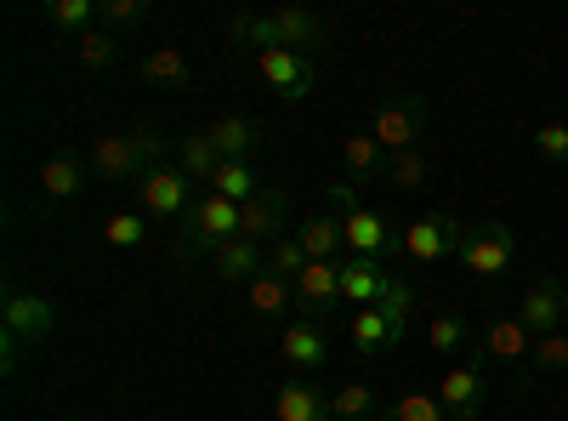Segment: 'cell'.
Wrapping results in <instances>:
<instances>
[{"instance_id":"6da1fadb","label":"cell","mask_w":568,"mask_h":421,"mask_svg":"<svg viewBox=\"0 0 568 421\" xmlns=\"http://www.w3.org/2000/svg\"><path fill=\"white\" fill-rule=\"evenodd\" d=\"M165 149L160 131H103L91 143V177L98 182H136Z\"/></svg>"},{"instance_id":"7a4b0ae2","label":"cell","mask_w":568,"mask_h":421,"mask_svg":"<svg viewBox=\"0 0 568 421\" xmlns=\"http://www.w3.org/2000/svg\"><path fill=\"white\" fill-rule=\"evenodd\" d=\"M240 240V200H222V194H200L194 211L182 217V245L187 257H216L222 245Z\"/></svg>"},{"instance_id":"3957f363","label":"cell","mask_w":568,"mask_h":421,"mask_svg":"<svg viewBox=\"0 0 568 421\" xmlns=\"http://www.w3.org/2000/svg\"><path fill=\"white\" fill-rule=\"evenodd\" d=\"M517 257V228L511 222H478V228H466L460 233V245H455V262L471 273V279H500Z\"/></svg>"},{"instance_id":"277c9868","label":"cell","mask_w":568,"mask_h":421,"mask_svg":"<svg viewBox=\"0 0 568 421\" xmlns=\"http://www.w3.org/2000/svg\"><path fill=\"white\" fill-rule=\"evenodd\" d=\"M136 194H142V211H149L154 222H182L187 211H194V182H187L176 166H149L136 177Z\"/></svg>"},{"instance_id":"5b68a950","label":"cell","mask_w":568,"mask_h":421,"mask_svg":"<svg viewBox=\"0 0 568 421\" xmlns=\"http://www.w3.org/2000/svg\"><path fill=\"white\" fill-rule=\"evenodd\" d=\"M460 222L455 217H444V211H426V217H415L409 228H404V240H398V251L415 262V268H438L444 257H455V245H460Z\"/></svg>"},{"instance_id":"8992f818","label":"cell","mask_w":568,"mask_h":421,"mask_svg":"<svg viewBox=\"0 0 568 421\" xmlns=\"http://www.w3.org/2000/svg\"><path fill=\"white\" fill-rule=\"evenodd\" d=\"M420 131H426V103L420 98H387L369 120V137L382 143L387 154H409L420 149Z\"/></svg>"},{"instance_id":"52a82bcc","label":"cell","mask_w":568,"mask_h":421,"mask_svg":"<svg viewBox=\"0 0 568 421\" xmlns=\"http://www.w3.org/2000/svg\"><path fill=\"white\" fill-rule=\"evenodd\" d=\"M256 69H262V80L278 91L284 103L313 98V86H318L313 58H307V52H291V46H267V52H256Z\"/></svg>"},{"instance_id":"ba28073f","label":"cell","mask_w":568,"mask_h":421,"mask_svg":"<svg viewBox=\"0 0 568 421\" xmlns=\"http://www.w3.org/2000/svg\"><path fill=\"white\" fill-rule=\"evenodd\" d=\"M489 359L517 364V377H524V370L535 364V331L517 313H495L484 324V342H478V364H489Z\"/></svg>"},{"instance_id":"9c48e42d","label":"cell","mask_w":568,"mask_h":421,"mask_svg":"<svg viewBox=\"0 0 568 421\" xmlns=\"http://www.w3.org/2000/svg\"><path fill=\"white\" fill-rule=\"evenodd\" d=\"M0 331H12L23 342H45L58 331V308L45 302L40 291H23V285H7V302H0Z\"/></svg>"},{"instance_id":"30bf717a","label":"cell","mask_w":568,"mask_h":421,"mask_svg":"<svg viewBox=\"0 0 568 421\" xmlns=\"http://www.w3.org/2000/svg\"><path fill=\"white\" fill-rule=\"evenodd\" d=\"M342 240H347V257H375V262H387L393 251H398V240L404 233L375 211V206H353L347 217H342Z\"/></svg>"},{"instance_id":"8fae6325","label":"cell","mask_w":568,"mask_h":421,"mask_svg":"<svg viewBox=\"0 0 568 421\" xmlns=\"http://www.w3.org/2000/svg\"><path fill=\"white\" fill-rule=\"evenodd\" d=\"M438 404H444L455 421H478V415L489 410V382H484L478 359H471V364H449V370H444V382H438Z\"/></svg>"},{"instance_id":"7c38bea8","label":"cell","mask_w":568,"mask_h":421,"mask_svg":"<svg viewBox=\"0 0 568 421\" xmlns=\"http://www.w3.org/2000/svg\"><path fill=\"white\" fill-rule=\"evenodd\" d=\"M296 302H302V319L329 324V313L342 302V262H307L296 279Z\"/></svg>"},{"instance_id":"4fadbf2b","label":"cell","mask_w":568,"mask_h":421,"mask_svg":"<svg viewBox=\"0 0 568 421\" xmlns=\"http://www.w3.org/2000/svg\"><path fill=\"white\" fill-rule=\"evenodd\" d=\"M284 228H291V200H284V194L262 189L256 200L240 206V240H251V245H278Z\"/></svg>"},{"instance_id":"5bb4252c","label":"cell","mask_w":568,"mask_h":421,"mask_svg":"<svg viewBox=\"0 0 568 421\" xmlns=\"http://www.w3.org/2000/svg\"><path fill=\"white\" fill-rule=\"evenodd\" d=\"M398 273H387V262H375V257H342V302L358 313V308H375L387 297Z\"/></svg>"},{"instance_id":"9a60e30c","label":"cell","mask_w":568,"mask_h":421,"mask_svg":"<svg viewBox=\"0 0 568 421\" xmlns=\"http://www.w3.org/2000/svg\"><path fill=\"white\" fill-rule=\"evenodd\" d=\"M278 359L291 364L296 377H313V370L329 359L324 324H313V319H291V324H284V337H278Z\"/></svg>"},{"instance_id":"2e32d148","label":"cell","mask_w":568,"mask_h":421,"mask_svg":"<svg viewBox=\"0 0 568 421\" xmlns=\"http://www.w3.org/2000/svg\"><path fill=\"white\" fill-rule=\"evenodd\" d=\"M517 319H524L529 324V331H535V342L540 337H557L562 331V279H535V285H529V297H524V308H517Z\"/></svg>"},{"instance_id":"e0dca14e","label":"cell","mask_w":568,"mask_h":421,"mask_svg":"<svg viewBox=\"0 0 568 421\" xmlns=\"http://www.w3.org/2000/svg\"><path fill=\"white\" fill-rule=\"evenodd\" d=\"M273 421H336V415H329V393H318L307 377H291L273 393Z\"/></svg>"},{"instance_id":"ac0fdd59","label":"cell","mask_w":568,"mask_h":421,"mask_svg":"<svg viewBox=\"0 0 568 421\" xmlns=\"http://www.w3.org/2000/svg\"><path fill=\"white\" fill-rule=\"evenodd\" d=\"M205 137L216 143V154H222V160H251V154H256V143H262V126H256V120H245V114H222V120H211V126H205Z\"/></svg>"},{"instance_id":"d6986e66","label":"cell","mask_w":568,"mask_h":421,"mask_svg":"<svg viewBox=\"0 0 568 421\" xmlns=\"http://www.w3.org/2000/svg\"><path fill=\"white\" fill-rule=\"evenodd\" d=\"M273 18V46H291V52H313V46L324 40V23L307 12V7H278L267 12Z\"/></svg>"},{"instance_id":"ffe728a7","label":"cell","mask_w":568,"mask_h":421,"mask_svg":"<svg viewBox=\"0 0 568 421\" xmlns=\"http://www.w3.org/2000/svg\"><path fill=\"white\" fill-rule=\"evenodd\" d=\"M347 337H353V348H358L364 359H382V353L398 348V342H393V324H387L382 308H358V313L347 319Z\"/></svg>"},{"instance_id":"44dd1931","label":"cell","mask_w":568,"mask_h":421,"mask_svg":"<svg viewBox=\"0 0 568 421\" xmlns=\"http://www.w3.org/2000/svg\"><path fill=\"white\" fill-rule=\"evenodd\" d=\"M216 166H222V154H216V143H211L205 131L176 137V171H182L187 182H216Z\"/></svg>"},{"instance_id":"7402d4cb","label":"cell","mask_w":568,"mask_h":421,"mask_svg":"<svg viewBox=\"0 0 568 421\" xmlns=\"http://www.w3.org/2000/svg\"><path fill=\"white\" fill-rule=\"evenodd\" d=\"M262 245H251V240H233V245H222L216 257H211V268H216V279L222 285H251V279L262 273Z\"/></svg>"},{"instance_id":"603a6c76","label":"cell","mask_w":568,"mask_h":421,"mask_svg":"<svg viewBox=\"0 0 568 421\" xmlns=\"http://www.w3.org/2000/svg\"><path fill=\"white\" fill-rule=\"evenodd\" d=\"M296 240L307 251V262H342L347 240H342V217L329 211V217H313L307 228H296Z\"/></svg>"},{"instance_id":"cb8c5ba5","label":"cell","mask_w":568,"mask_h":421,"mask_svg":"<svg viewBox=\"0 0 568 421\" xmlns=\"http://www.w3.org/2000/svg\"><path fill=\"white\" fill-rule=\"evenodd\" d=\"M245 297H251V308L262 319H284V313H291V302H296V279H278V273L262 268L251 285H245Z\"/></svg>"},{"instance_id":"d4e9b609","label":"cell","mask_w":568,"mask_h":421,"mask_svg":"<svg viewBox=\"0 0 568 421\" xmlns=\"http://www.w3.org/2000/svg\"><path fill=\"white\" fill-rule=\"evenodd\" d=\"M211 194H222V200H256L262 194V177H256V166L251 160H222L216 166V182H211Z\"/></svg>"},{"instance_id":"484cf974","label":"cell","mask_w":568,"mask_h":421,"mask_svg":"<svg viewBox=\"0 0 568 421\" xmlns=\"http://www.w3.org/2000/svg\"><path fill=\"white\" fill-rule=\"evenodd\" d=\"M80 182H85V171H80L74 154H52V160L40 166V194H45V200H74Z\"/></svg>"},{"instance_id":"4316f807","label":"cell","mask_w":568,"mask_h":421,"mask_svg":"<svg viewBox=\"0 0 568 421\" xmlns=\"http://www.w3.org/2000/svg\"><path fill=\"white\" fill-rule=\"evenodd\" d=\"M342 166H347L353 177H387V149L375 143L369 131H353L347 143H342Z\"/></svg>"},{"instance_id":"83f0119b","label":"cell","mask_w":568,"mask_h":421,"mask_svg":"<svg viewBox=\"0 0 568 421\" xmlns=\"http://www.w3.org/2000/svg\"><path fill=\"white\" fill-rule=\"evenodd\" d=\"M142 80L149 86H187V58H182V46H154L149 58H142Z\"/></svg>"},{"instance_id":"f1b7e54d","label":"cell","mask_w":568,"mask_h":421,"mask_svg":"<svg viewBox=\"0 0 568 421\" xmlns=\"http://www.w3.org/2000/svg\"><path fill=\"white\" fill-rule=\"evenodd\" d=\"M329 415H336V421H369L375 415V388L369 382L336 388V393H329Z\"/></svg>"},{"instance_id":"f546056e","label":"cell","mask_w":568,"mask_h":421,"mask_svg":"<svg viewBox=\"0 0 568 421\" xmlns=\"http://www.w3.org/2000/svg\"><path fill=\"white\" fill-rule=\"evenodd\" d=\"M74 52H80V69H109L120 58V40H114V29H85V34H74Z\"/></svg>"},{"instance_id":"4dcf8cb0","label":"cell","mask_w":568,"mask_h":421,"mask_svg":"<svg viewBox=\"0 0 568 421\" xmlns=\"http://www.w3.org/2000/svg\"><path fill=\"white\" fill-rule=\"evenodd\" d=\"M449 410L438 404V393H398L387 410H382V421H444Z\"/></svg>"},{"instance_id":"1f68e13d","label":"cell","mask_w":568,"mask_h":421,"mask_svg":"<svg viewBox=\"0 0 568 421\" xmlns=\"http://www.w3.org/2000/svg\"><path fill=\"white\" fill-rule=\"evenodd\" d=\"M103 240H109L114 251H136L142 240H149V217H136V211H114V217L103 222Z\"/></svg>"},{"instance_id":"d6a6232c","label":"cell","mask_w":568,"mask_h":421,"mask_svg":"<svg viewBox=\"0 0 568 421\" xmlns=\"http://www.w3.org/2000/svg\"><path fill=\"white\" fill-rule=\"evenodd\" d=\"M426 171H433V160H426L420 149H409V154H393L387 160V182H393V189H426Z\"/></svg>"},{"instance_id":"836d02e7","label":"cell","mask_w":568,"mask_h":421,"mask_svg":"<svg viewBox=\"0 0 568 421\" xmlns=\"http://www.w3.org/2000/svg\"><path fill=\"white\" fill-rule=\"evenodd\" d=\"M267 273H278V279H302V268H307V251H302V240L296 233H284L278 245H267V262H262Z\"/></svg>"},{"instance_id":"e575fe53","label":"cell","mask_w":568,"mask_h":421,"mask_svg":"<svg viewBox=\"0 0 568 421\" xmlns=\"http://www.w3.org/2000/svg\"><path fill=\"white\" fill-rule=\"evenodd\" d=\"M426 348L433 353H460L466 348V319L460 313H438L433 324H426Z\"/></svg>"},{"instance_id":"d590c367","label":"cell","mask_w":568,"mask_h":421,"mask_svg":"<svg viewBox=\"0 0 568 421\" xmlns=\"http://www.w3.org/2000/svg\"><path fill=\"white\" fill-rule=\"evenodd\" d=\"M45 18H52L58 29L85 34V29H91V18H98V7H91V0H52V7H45Z\"/></svg>"},{"instance_id":"8d00e7d4","label":"cell","mask_w":568,"mask_h":421,"mask_svg":"<svg viewBox=\"0 0 568 421\" xmlns=\"http://www.w3.org/2000/svg\"><path fill=\"white\" fill-rule=\"evenodd\" d=\"M535 149H540L551 166H568V126H562V120H546V126L535 131Z\"/></svg>"},{"instance_id":"74e56055","label":"cell","mask_w":568,"mask_h":421,"mask_svg":"<svg viewBox=\"0 0 568 421\" xmlns=\"http://www.w3.org/2000/svg\"><path fill=\"white\" fill-rule=\"evenodd\" d=\"M568 364V337L557 331V337H540L535 342V370H562Z\"/></svg>"},{"instance_id":"f35d334b","label":"cell","mask_w":568,"mask_h":421,"mask_svg":"<svg viewBox=\"0 0 568 421\" xmlns=\"http://www.w3.org/2000/svg\"><path fill=\"white\" fill-rule=\"evenodd\" d=\"M103 18H109L114 29H125V23H142V18H149V7H142V0H109Z\"/></svg>"},{"instance_id":"ab89813d","label":"cell","mask_w":568,"mask_h":421,"mask_svg":"<svg viewBox=\"0 0 568 421\" xmlns=\"http://www.w3.org/2000/svg\"><path fill=\"white\" fill-rule=\"evenodd\" d=\"M324 194H329V206H336V217H347L353 206H364V200H358V189H353V182H329Z\"/></svg>"},{"instance_id":"60d3db41","label":"cell","mask_w":568,"mask_h":421,"mask_svg":"<svg viewBox=\"0 0 568 421\" xmlns=\"http://www.w3.org/2000/svg\"><path fill=\"white\" fill-rule=\"evenodd\" d=\"M18 359H23V337H12V331H0V370H18Z\"/></svg>"},{"instance_id":"b9f144b4","label":"cell","mask_w":568,"mask_h":421,"mask_svg":"<svg viewBox=\"0 0 568 421\" xmlns=\"http://www.w3.org/2000/svg\"><path fill=\"white\" fill-rule=\"evenodd\" d=\"M562 319H568V285H562Z\"/></svg>"}]
</instances>
